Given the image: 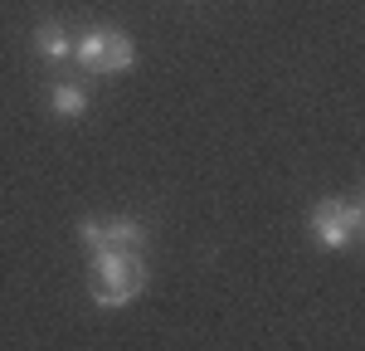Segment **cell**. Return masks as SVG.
I'll list each match as a JSON object with an SVG mask.
<instances>
[{
    "label": "cell",
    "instance_id": "7a4b0ae2",
    "mask_svg": "<svg viewBox=\"0 0 365 351\" xmlns=\"http://www.w3.org/2000/svg\"><path fill=\"white\" fill-rule=\"evenodd\" d=\"M307 230H312V239H317L322 249L341 254V249H351V244L365 234V210H361V200H341V195L317 200L312 205Z\"/></svg>",
    "mask_w": 365,
    "mask_h": 351
},
{
    "label": "cell",
    "instance_id": "8992f818",
    "mask_svg": "<svg viewBox=\"0 0 365 351\" xmlns=\"http://www.w3.org/2000/svg\"><path fill=\"white\" fill-rule=\"evenodd\" d=\"M34 49L49 63H63V58H73V39L63 34V25H34Z\"/></svg>",
    "mask_w": 365,
    "mask_h": 351
},
{
    "label": "cell",
    "instance_id": "3957f363",
    "mask_svg": "<svg viewBox=\"0 0 365 351\" xmlns=\"http://www.w3.org/2000/svg\"><path fill=\"white\" fill-rule=\"evenodd\" d=\"M73 58L83 73H127L137 63V44L122 29H88L83 39H73Z\"/></svg>",
    "mask_w": 365,
    "mask_h": 351
},
{
    "label": "cell",
    "instance_id": "6da1fadb",
    "mask_svg": "<svg viewBox=\"0 0 365 351\" xmlns=\"http://www.w3.org/2000/svg\"><path fill=\"white\" fill-rule=\"evenodd\" d=\"M88 288L98 307H127L137 302L146 288V263L141 249H98L93 254V273H88Z\"/></svg>",
    "mask_w": 365,
    "mask_h": 351
},
{
    "label": "cell",
    "instance_id": "5b68a950",
    "mask_svg": "<svg viewBox=\"0 0 365 351\" xmlns=\"http://www.w3.org/2000/svg\"><path fill=\"white\" fill-rule=\"evenodd\" d=\"M88 103H93V98H88V88H83V83H73V78H68V83H54V88H49V108H54V117H83V113H88Z\"/></svg>",
    "mask_w": 365,
    "mask_h": 351
},
{
    "label": "cell",
    "instance_id": "277c9868",
    "mask_svg": "<svg viewBox=\"0 0 365 351\" xmlns=\"http://www.w3.org/2000/svg\"><path fill=\"white\" fill-rule=\"evenodd\" d=\"M78 239L88 249H146V225L141 220H83Z\"/></svg>",
    "mask_w": 365,
    "mask_h": 351
}]
</instances>
